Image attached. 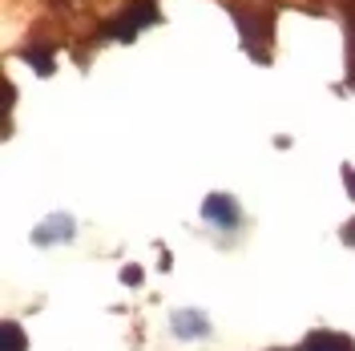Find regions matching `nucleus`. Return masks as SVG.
I'll return each instance as SVG.
<instances>
[{
  "label": "nucleus",
  "instance_id": "7",
  "mask_svg": "<svg viewBox=\"0 0 355 351\" xmlns=\"http://www.w3.org/2000/svg\"><path fill=\"white\" fill-rule=\"evenodd\" d=\"M24 61L37 69L41 77H49V73H53V53H49V49H24Z\"/></svg>",
  "mask_w": 355,
  "mask_h": 351
},
{
  "label": "nucleus",
  "instance_id": "10",
  "mask_svg": "<svg viewBox=\"0 0 355 351\" xmlns=\"http://www.w3.org/2000/svg\"><path fill=\"white\" fill-rule=\"evenodd\" d=\"M343 242H355V219L347 222V226H343Z\"/></svg>",
  "mask_w": 355,
  "mask_h": 351
},
{
  "label": "nucleus",
  "instance_id": "4",
  "mask_svg": "<svg viewBox=\"0 0 355 351\" xmlns=\"http://www.w3.org/2000/svg\"><path fill=\"white\" fill-rule=\"evenodd\" d=\"M299 351H355V339L339 331H311Z\"/></svg>",
  "mask_w": 355,
  "mask_h": 351
},
{
  "label": "nucleus",
  "instance_id": "6",
  "mask_svg": "<svg viewBox=\"0 0 355 351\" xmlns=\"http://www.w3.org/2000/svg\"><path fill=\"white\" fill-rule=\"evenodd\" d=\"M28 348V339H24L21 323H4L0 327V351H24Z\"/></svg>",
  "mask_w": 355,
  "mask_h": 351
},
{
  "label": "nucleus",
  "instance_id": "5",
  "mask_svg": "<svg viewBox=\"0 0 355 351\" xmlns=\"http://www.w3.org/2000/svg\"><path fill=\"white\" fill-rule=\"evenodd\" d=\"M174 335L178 339H202V335H210V323H206L202 311H178L174 315Z\"/></svg>",
  "mask_w": 355,
  "mask_h": 351
},
{
  "label": "nucleus",
  "instance_id": "2",
  "mask_svg": "<svg viewBox=\"0 0 355 351\" xmlns=\"http://www.w3.org/2000/svg\"><path fill=\"white\" fill-rule=\"evenodd\" d=\"M202 219L222 226V230H234L239 219H243V210H239V202H234L230 194H206V202H202Z\"/></svg>",
  "mask_w": 355,
  "mask_h": 351
},
{
  "label": "nucleus",
  "instance_id": "8",
  "mask_svg": "<svg viewBox=\"0 0 355 351\" xmlns=\"http://www.w3.org/2000/svg\"><path fill=\"white\" fill-rule=\"evenodd\" d=\"M121 279H125L130 286H137V283H141V266H125V275H121Z\"/></svg>",
  "mask_w": 355,
  "mask_h": 351
},
{
  "label": "nucleus",
  "instance_id": "1",
  "mask_svg": "<svg viewBox=\"0 0 355 351\" xmlns=\"http://www.w3.org/2000/svg\"><path fill=\"white\" fill-rule=\"evenodd\" d=\"M154 21H157L154 0H133L125 17H117L113 24H105V37H110V41H133L137 28H146V24H154Z\"/></svg>",
  "mask_w": 355,
  "mask_h": 351
},
{
  "label": "nucleus",
  "instance_id": "3",
  "mask_svg": "<svg viewBox=\"0 0 355 351\" xmlns=\"http://www.w3.org/2000/svg\"><path fill=\"white\" fill-rule=\"evenodd\" d=\"M69 239H73V219L69 214H53V219L41 222V230H33L37 246H53V242H69Z\"/></svg>",
  "mask_w": 355,
  "mask_h": 351
},
{
  "label": "nucleus",
  "instance_id": "12",
  "mask_svg": "<svg viewBox=\"0 0 355 351\" xmlns=\"http://www.w3.org/2000/svg\"><path fill=\"white\" fill-rule=\"evenodd\" d=\"M275 351H279V348H275Z\"/></svg>",
  "mask_w": 355,
  "mask_h": 351
},
{
  "label": "nucleus",
  "instance_id": "11",
  "mask_svg": "<svg viewBox=\"0 0 355 351\" xmlns=\"http://www.w3.org/2000/svg\"><path fill=\"white\" fill-rule=\"evenodd\" d=\"M347 33H352V44H355V12L347 17Z\"/></svg>",
  "mask_w": 355,
  "mask_h": 351
},
{
  "label": "nucleus",
  "instance_id": "9",
  "mask_svg": "<svg viewBox=\"0 0 355 351\" xmlns=\"http://www.w3.org/2000/svg\"><path fill=\"white\" fill-rule=\"evenodd\" d=\"M343 186H347L352 198H355V166H343Z\"/></svg>",
  "mask_w": 355,
  "mask_h": 351
}]
</instances>
